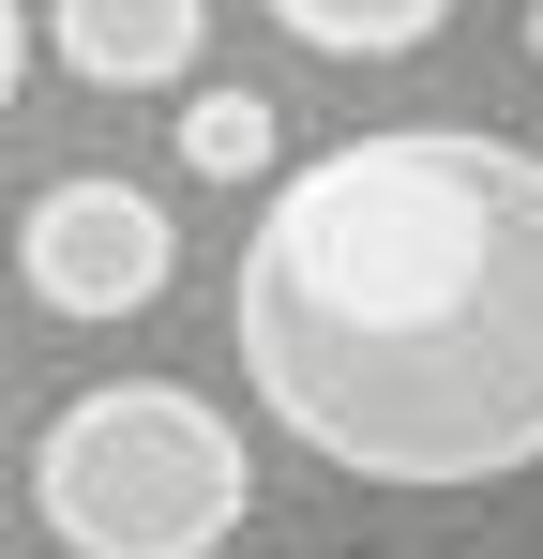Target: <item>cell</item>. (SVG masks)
Segmentation results:
<instances>
[{"label":"cell","mask_w":543,"mask_h":559,"mask_svg":"<svg viewBox=\"0 0 543 559\" xmlns=\"http://www.w3.org/2000/svg\"><path fill=\"white\" fill-rule=\"evenodd\" d=\"M257 408L348 484L483 499L543 468V152L393 121L287 167L227 287Z\"/></svg>","instance_id":"cell-1"},{"label":"cell","mask_w":543,"mask_h":559,"mask_svg":"<svg viewBox=\"0 0 543 559\" xmlns=\"http://www.w3.org/2000/svg\"><path fill=\"white\" fill-rule=\"evenodd\" d=\"M31 514L76 559H212L257 514V454L212 393L181 378H106L31 439Z\"/></svg>","instance_id":"cell-2"},{"label":"cell","mask_w":543,"mask_h":559,"mask_svg":"<svg viewBox=\"0 0 543 559\" xmlns=\"http://www.w3.org/2000/svg\"><path fill=\"white\" fill-rule=\"evenodd\" d=\"M15 273H31L46 318H136V302H167L181 227H167V197H136V182H106V167H90V182H46V197H31Z\"/></svg>","instance_id":"cell-3"},{"label":"cell","mask_w":543,"mask_h":559,"mask_svg":"<svg viewBox=\"0 0 543 559\" xmlns=\"http://www.w3.org/2000/svg\"><path fill=\"white\" fill-rule=\"evenodd\" d=\"M46 46H61V76H90V92H167V76H196V46H212V0H46Z\"/></svg>","instance_id":"cell-4"},{"label":"cell","mask_w":543,"mask_h":559,"mask_svg":"<svg viewBox=\"0 0 543 559\" xmlns=\"http://www.w3.org/2000/svg\"><path fill=\"white\" fill-rule=\"evenodd\" d=\"M257 15L287 31V46H317V61H408L452 0H257Z\"/></svg>","instance_id":"cell-5"},{"label":"cell","mask_w":543,"mask_h":559,"mask_svg":"<svg viewBox=\"0 0 543 559\" xmlns=\"http://www.w3.org/2000/svg\"><path fill=\"white\" fill-rule=\"evenodd\" d=\"M272 152H287L272 92H196V106H181V167H196V182H257Z\"/></svg>","instance_id":"cell-6"},{"label":"cell","mask_w":543,"mask_h":559,"mask_svg":"<svg viewBox=\"0 0 543 559\" xmlns=\"http://www.w3.org/2000/svg\"><path fill=\"white\" fill-rule=\"evenodd\" d=\"M15 76H31V0H0V121H15Z\"/></svg>","instance_id":"cell-7"},{"label":"cell","mask_w":543,"mask_h":559,"mask_svg":"<svg viewBox=\"0 0 543 559\" xmlns=\"http://www.w3.org/2000/svg\"><path fill=\"white\" fill-rule=\"evenodd\" d=\"M529 61H543V0H529Z\"/></svg>","instance_id":"cell-8"}]
</instances>
